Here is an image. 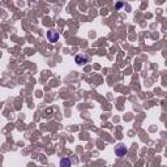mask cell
I'll use <instances>...</instances> for the list:
<instances>
[{
    "label": "cell",
    "instance_id": "6da1fadb",
    "mask_svg": "<svg viewBox=\"0 0 167 167\" xmlns=\"http://www.w3.org/2000/svg\"><path fill=\"white\" fill-rule=\"evenodd\" d=\"M47 39L50 41V42H52V43H55V42H58L59 41V33L56 31V30H48L47 31Z\"/></svg>",
    "mask_w": 167,
    "mask_h": 167
},
{
    "label": "cell",
    "instance_id": "3957f363",
    "mask_svg": "<svg viewBox=\"0 0 167 167\" xmlns=\"http://www.w3.org/2000/svg\"><path fill=\"white\" fill-rule=\"evenodd\" d=\"M75 62L79 64V65H84L85 63H88V56H85V55H77Z\"/></svg>",
    "mask_w": 167,
    "mask_h": 167
},
{
    "label": "cell",
    "instance_id": "277c9868",
    "mask_svg": "<svg viewBox=\"0 0 167 167\" xmlns=\"http://www.w3.org/2000/svg\"><path fill=\"white\" fill-rule=\"evenodd\" d=\"M60 167H71V161L68 158H62L60 159Z\"/></svg>",
    "mask_w": 167,
    "mask_h": 167
},
{
    "label": "cell",
    "instance_id": "7a4b0ae2",
    "mask_svg": "<svg viewBox=\"0 0 167 167\" xmlns=\"http://www.w3.org/2000/svg\"><path fill=\"white\" fill-rule=\"evenodd\" d=\"M127 153H128V150H127V148L123 145V144H119V145L115 148V154L118 155V157H125Z\"/></svg>",
    "mask_w": 167,
    "mask_h": 167
}]
</instances>
